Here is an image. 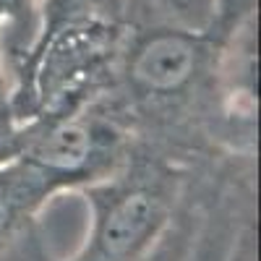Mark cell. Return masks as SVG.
Returning <instances> with one entry per match:
<instances>
[{"mask_svg":"<svg viewBox=\"0 0 261 261\" xmlns=\"http://www.w3.org/2000/svg\"><path fill=\"white\" fill-rule=\"evenodd\" d=\"M170 220L157 180L120 178L89 193V235L71 261H141Z\"/></svg>","mask_w":261,"mask_h":261,"instance_id":"1","label":"cell"},{"mask_svg":"<svg viewBox=\"0 0 261 261\" xmlns=\"http://www.w3.org/2000/svg\"><path fill=\"white\" fill-rule=\"evenodd\" d=\"M11 151H13V144H0V160H6Z\"/></svg>","mask_w":261,"mask_h":261,"instance_id":"6","label":"cell"},{"mask_svg":"<svg viewBox=\"0 0 261 261\" xmlns=\"http://www.w3.org/2000/svg\"><path fill=\"white\" fill-rule=\"evenodd\" d=\"M256 3L258 0H214L212 11V24H209V39L217 47L241 32L243 27L256 21Z\"/></svg>","mask_w":261,"mask_h":261,"instance_id":"5","label":"cell"},{"mask_svg":"<svg viewBox=\"0 0 261 261\" xmlns=\"http://www.w3.org/2000/svg\"><path fill=\"white\" fill-rule=\"evenodd\" d=\"M65 188L73 186L65 178L27 160L13 146L11 154L0 160V248L42 204Z\"/></svg>","mask_w":261,"mask_h":261,"instance_id":"4","label":"cell"},{"mask_svg":"<svg viewBox=\"0 0 261 261\" xmlns=\"http://www.w3.org/2000/svg\"><path fill=\"white\" fill-rule=\"evenodd\" d=\"M27 160L37 162L73 188L86 186L97 170V136L94 128L79 118H60L39 125L21 144H13Z\"/></svg>","mask_w":261,"mask_h":261,"instance_id":"3","label":"cell"},{"mask_svg":"<svg viewBox=\"0 0 261 261\" xmlns=\"http://www.w3.org/2000/svg\"><path fill=\"white\" fill-rule=\"evenodd\" d=\"M209 42L201 32L151 24L128 53V79L144 94H178L201 71Z\"/></svg>","mask_w":261,"mask_h":261,"instance_id":"2","label":"cell"}]
</instances>
